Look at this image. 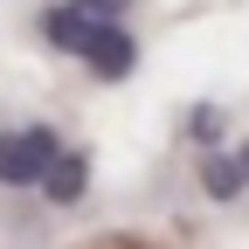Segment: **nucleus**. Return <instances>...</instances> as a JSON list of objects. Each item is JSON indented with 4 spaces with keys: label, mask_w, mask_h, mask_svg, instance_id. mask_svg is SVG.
Returning a JSON list of instances; mask_svg holds the SVG:
<instances>
[{
    "label": "nucleus",
    "mask_w": 249,
    "mask_h": 249,
    "mask_svg": "<svg viewBox=\"0 0 249 249\" xmlns=\"http://www.w3.org/2000/svg\"><path fill=\"white\" fill-rule=\"evenodd\" d=\"M201 187H208V201H235L242 194V160H222V152H208V166H201Z\"/></svg>",
    "instance_id": "obj_4"
},
{
    "label": "nucleus",
    "mask_w": 249,
    "mask_h": 249,
    "mask_svg": "<svg viewBox=\"0 0 249 249\" xmlns=\"http://www.w3.org/2000/svg\"><path fill=\"white\" fill-rule=\"evenodd\" d=\"M83 14H104V21H124V7H132V0H76Z\"/></svg>",
    "instance_id": "obj_6"
},
{
    "label": "nucleus",
    "mask_w": 249,
    "mask_h": 249,
    "mask_svg": "<svg viewBox=\"0 0 249 249\" xmlns=\"http://www.w3.org/2000/svg\"><path fill=\"white\" fill-rule=\"evenodd\" d=\"M42 42H49V49H62V55H83L104 83L132 76V62H139V42L124 35V21L83 14L76 0H62V7H42Z\"/></svg>",
    "instance_id": "obj_1"
},
{
    "label": "nucleus",
    "mask_w": 249,
    "mask_h": 249,
    "mask_svg": "<svg viewBox=\"0 0 249 249\" xmlns=\"http://www.w3.org/2000/svg\"><path fill=\"white\" fill-rule=\"evenodd\" d=\"M35 187L55 208H70V201H83V187H90V160H83V152H55V160L35 173Z\"/></svg>",
    "instance_id": "obj_3"
},
{
    "label": "nucleus",
    "mask_w": 249,
    "mask_h": 249,
    "mask_svg": "<svg viewBox=\"0 0 249 249\" xmlns=\"http://www.w3.org/2000/svg\"><path fill=\"white\" fill-rule=\"evenodd\" d=\"M235 160H242V180H249V145H242V152H235Z\"/></svg>",
    "instance_id": "obj_7"
},
{
    "label": "nucleus",
    "mask_w": 249,
    "mask_h": 249,
    "mask_svg": "<svg viewBox=\"0 0 249 249\" xmlns=\"http://www.w3.org/2000/svg\"><path fill=\"white\" fill-rule=\"evenodd\" d=\"M187 139H201V145H214V139H222V111H208V104H194V111H187Z\"/></svg>",
    "instance_id": "obj_5"
},
{
    "label": "nucleus",
    "mask_w": 249,
    "mask_h": 249,
    "mask_svg": "<svg viewBox=\"0 0 249 249\" xmlns=\"http://www.w3.org/2000/svg\"><path fill=\"white\" fill-rule=\"evenodd\" d=\"M62 152V139L49 124H21V132H0V180L7 187H35V173Z\"/></svg>",
    "instance_id": "obj_2"
}]
</instances>
